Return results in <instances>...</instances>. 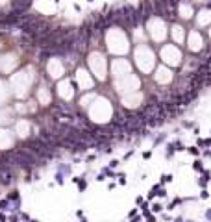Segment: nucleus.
I'll use <instances>...</instances> for the list:
<instances>
[{
	"label": "nucleus",
	"instance_id": "obj_1",
	"mask_svg": "<svg viewBox=\"0 0 211 222\" xmlns=\"http://www.w3.org/2000/svg\"><path fill=\"white\" fill-rule=\"evenodd\" d=\"M194 168H196V170H202V163L196 161V163H194Z\"/></svg>",
	"mask_w": 211,
	"mask_h": 222
},
{
	"label": "nucleus",
	"instance_id": "obj_2",
	"mask_svg": "<svg viewBox=\"0 0 211 222\" xmlns=\"http://www.w3.org/2000/svg\"><path fill=\"white\" fill-rule=\"evenodd\" d=\"M170 179H172V176H169V174L163 176V182H170Z\"/></svg>",
	"mask_w": 211,
	"mask_h": 222
}]
</instances>
